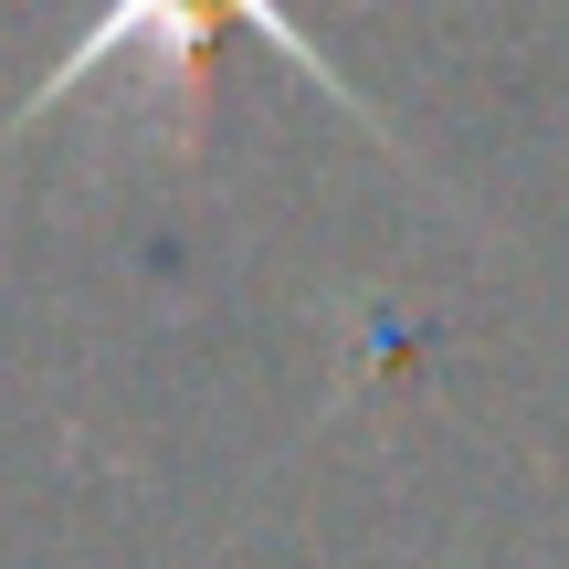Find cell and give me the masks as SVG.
Segmentation results:
<instances>
[{"label":"cell","mask_w":569,"mask_h":569,"mask_svg":"<svg viewBox=\"0 0 569 569\" xmlns=\"http://www.w3.org/2000/svg\"><path fill=\"white\" fill-rule=\"evenodd\" d=\"M211 32H253L264 53H284V74H296V84H317L327 106H348L359 127H380V138H390V117H380V106H359V84L338 74V53H327L317 32H306V11H296V0H106V11L74 32V53H63L53 74L32 84V96H21V117H11V148L32 138L42 117L84 106L106 74H117V63H159L169 84H201V53H211Z\"/></svg>","instance_id":"1"}]
</instances>
